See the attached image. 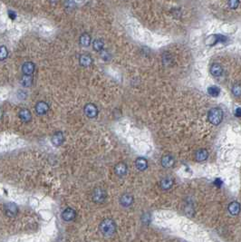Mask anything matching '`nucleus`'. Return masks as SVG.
Wrapping results in <instances>:
<instances>
[{
  "label": "nucleus",
  "mask_w": 241,
  "mask_h": 242,
  "mask_svg": "<svg viewBox=\"0 0 241 242\" xmlns=\"http://www.w3.org/2000/svg\"><path fill=\"white\" fill-rule=\"evenodd\" d=\"M100 231L105 237H112L116 231V225L111 219H103L100 224Z\"/></svg>",
  "instance_id": "1"
},
{
  "label": "nucleus",
  "mask_w": 241,
  "mask_h": 242,
  "mask_svg": "<svg viewBox=\"0 0 241 242\" xmlns=\"http://www.w3.org/2000/svg\"><path fill=\"white\" fill-rule=\"evenodd\" d=\"M208 119L210 124L214 125H218L223 119V112L219 108H213L208 113Z\"/></svg>",
  "instance_id": "2"
},
{
  "label": "nucleus",
  "mask_w": 241,
  "mask_h": 242,
  "mask_svg": "<svg viewBox=\"0 0 241 242\" xmlns=\"http://www.w3.org/2000/svg\"><path fill=\"white\" fill-rule=\"evenodd\" d=\"M107 197L106 191L101 189V188H97L93 190V201L95 203H102Z\"/></svg>",
  "instance_id": "3"
},
{
  "label": "nucleus",
  "mask_w": 241,
  "mask_h": 242,
  "mask_svg": "<svg viewBox=\"0 0 241 242\" xmlns=\"http://www.w3.org/2000/svg\"><path fill=\"white\" fill-rule=\"evenodd\" d=\"M84 111H85L86 116L88 118H91V119L95 118L98 115V108L95 104H93L92 102H89V103L85 104Z\"/></svg>",
  "instance_id": "4"
},
{
  "label": "nucleus",
  "mask_w": 241,
  "mask_h": 242,
  "mask_svg": "<svg viewBox=\"0 0 241 242\" xmlns=\"http://www.w3.org/2000/svg\"><path fill=\"white\" fill-rule=\"evenodd\" d=\"M5 211L8 217H16L18 213V207L15 203L9 202L5 205Z\"/></svg>",
  "instance_id": "5"
},
{
  "label": "nucleus",
  "mask_w": 241,
  "mask_h": 242,
  "mask_svg": "<svg viewBox=\"0 0 241 242\" xmlns=\"http://www.w3.org/2000/svg\"><path fill=\"white\" fill-rule=\"evenodd\" d=\"M76 218V211L73 208H66L62 212V219L64 221H72Z\"/></svg>",
  "instance_id": "6"
},
{
  "label": "nucleus",
  "mask_w": 241,
  "mask_h": 242,
  "mask_svg": "<svg viewBox=\"0 0 241 242\" xmlns=\"http://www.w3.org/2000/svg\"><path fill=\"white\" fill-rule=\"evenodd\" d=\"M49 111V105L46 102L40 101L36 104V112L39 115H44Z\"/></svg>",
  "instance_id": "7"
},
{
  "label": "nucleus",
  "mask_w": 241,
  "mask_h": 242,
  "mask_svg": "<svg viewBox=\"0 0 241 242\" xmlns=\"http://www.w3.org/2000/svg\"><path fill=\"white\" fill-rule=\"evenodd\" d=\"M127 171H128V167H127V165L124 162H119L114 167L115 174H116L117 176H119V177L125 176L126 173H127Z\"/></svg>",
  "instance_id": "8"
},
{
  "label": "nucleus",
  "mask_w": 241,
  "mask_h": 242,
  "mask_svg": "<svg viewBox=\"0 0 241 242\" xmlns=\"http://www.w3.org/2000/svg\"><path fill=\"white\" fill-rule=\"evenodd\" d=\"M35 63L33 62H25L22 65V72L24 75H32L35 72Z\"/></svg>",
  "instance_id": "9"
},
{
  "label": "nucleus",
  "mask_w": 241,
  "mask_h": 242,
  "mask_svg": "<svg viewBox=\"0 0 241 242\" xmlns=\"http://www.w3.org/2000/svg\"><path fill=\"white\" fill-rule=\"evenodd\" d=\"M64 141V135L62 132H56V133L52 136L51 141L55 146H60L62 145L63 142Z\"/></svg>",
  "instance_id": "10"
},
{
  "label": "nucleus",
  "mask_w": 241,
  "mask_h": 242,
  "mask_svg": "<svg viewBox=\"0 0 241 242\" xmlns=\"http://www.w3.org/2000/svg\"><path fill=\"white\" fill-rule=\"evenodd\" d=\"M79 63L82 66H85V67L90 66L93 63V58H92L91 55H88V54H83L79 57Z\"/></svg>",
  "instance_id": "11"
},
{
  "label": "nucleus",
  "mask_w": 241,
  "mask_h": 242,
  "mask_svg": "<svg viewBox=\"0 0 241 242\" xmlns=\"http://www.w3.org/2000/svg\"><path fill=\"white\" fill-rule=\"evenodd\" d=\"M120 203L123 207H130L133 203V197L131 194L125 193L120 198Z\"/></svg>",
  "instance_id": "12"
},
{
  "label": "nucleus",
  "mask_w": 241,
  "mask_h": 242,
  "mask_svg": "<svg viewBox=\"0 0 241 242\" xmlns=\"http://www.w3.org/2000/svg\"><path fill=\"white\" fill-rule=\"evenodd\" d=\"M209 157V152L207 150L205 149H200L196 151L195 153V159L196 161L198 162H203V161H206Z\"/></svg>",
  "instance_id": "13"
},
{
  "label": "nucleus",
  "mask_w": 241,
  "mask_h": 242,
  "mask_svg": "<svg viewBox=\"0 0 241 242\" xmlns=\"http://www.w3.org/2000/svg\"><path fill=\"white\" fill-rule=\"evenodd\" d=\"M226 40H227V38L223 36H210L206 39V43H207V45L212 46V45H215L218 42H225Z\"/></svg>",
  "instance_id": "14"
},
{
  "label": "nucleus",
  "mask_w": 241,
  "mask_h": 242,
  "mask_svg": "<svg viewBox=\"0 0 241 242\" xmlns=\"http://www.w3.org/2000/svg\"><path fill=\"white\" fill-rule=\"evenodd\" d=\"M19 118L24 123H28L32 119V113L29 110L22 109L19 112Z\"/></svg>",
  "instance_id": "15"
},
{
  "label": "nucleus",
  "mask_w": 241,
  "mask_h": 242,
  "mask_svg": "<svg viewBox=\"0 0 241 242\" xmlns=\"http://www.w3.org/2000/svg\"><path fill=\"white\" fill-rule=\"evenodd\" d=\"M222 72H223L222 66L219 63H213L210 67V73L215 77L220 76L222 74Z\"/></svg>",
  "instance_id": "16"
},
{
  "label": "nucleus",
  "mask_w": 241,
  "mask_h": 242,
  "mask_svg": "<svg viewBox=\"0 0 241 242\" xmlns=\"http://www.w3.org/2000/svg\"><path fill=\"white\" fill-rule=\"evenodd\" d=\"M91 41H92L91 36L88 33H84V34L81 35V36H80V44H81L82 47H89L90 44H91Z\"/></svg>",
  "instance_id": "17"
},
{
  "label": "nucleus",
  "mask_w": 241,
  "mask_h": 242,
  "mask_svg": "<svg viewBox=\"0 0 241 242\" xmlns=\"http://www.w3.org/2000/svg\"><path fill=\"white\" fill-rule=\"evenodd\" d=\"M174 162H175V161L171 155H166V156L162 157V164L164 168H171L174 165Z\"/></svg>",
  "instance_id": "18"
},
{
  "label": "nucleus",
  "mask_w": 241,
  "mask_h": 242,
  "mask_svg": "<svg viewBox=\"0 0 241 242\" xmlns=\"http://www.w3.org/2000/svg\"><path fill=\"white\" fill-rule=\"evenodd\" d=\"M135 166L139 171H144L148 167V162L144 158H138L135 162Z\"/></svg>",
  "instance_id": "19"
},
{
  "label": "nucleus",
  "mask_w": 241,
  "mask_h": 242,
  "mask_svg": "<svg viewBox=\"0 0 241 242\" xmlns=\"http://www.w3.org/2000/svg\"><path fill=\"white\" fill-rule=\"evenodd\" d=\"M228 211L232 215H238L240 211V204L237 201H233L228 205Z\"/></svg>",
  "instance_id": "20"
},
{
  "label": "nucleus",
  "mask_w": 241,
  "mask_h": 242,
  "mask_svg": "<svg viewBox=\"0 0 241 242\" xmlns=\"http://www.w3.org/2000/svg\"><path fill=\"white\" fill-rule=\"evenodd\" d=\"M172 184H173V180L171 179V177L163 178L161 181V187L162 188L163 190H169L172 186Z\"/></svg>",
  "instance_id": "21"
},
{
  "label": "nucleus",
  "mask_w": 241,
  "mask_h": 242,
  "mask_svg": "<svg viewBox=\"0 0 241 242\" xmlns=\"http://www.w3.org/2000/svg\"><path fill=\"white\" fill-rule=\"evenodd\" d=\"M103 47H104V43L102 40L96 39L93 41V48L96 52H101L103 50Z\"/></svg>",
  "instance_id": "22"
},
{
  "label": "nucleus",
  "mask_w": 241,
  "mask_h": 242,
  "mask_svg": "<svg viewBox=\"0 0 241 242\" xmlns=\"http://www.w3.org/2000/svg\"><path fill=\"white\" fill-rule=\"evenodd\" d=\"M33 84V77L31 75H23L21 78V85L25 87H30Z\"/></svg>",
  "instance_id": "23"
},
{
  "label": "nucleus",
  "mask_w": 241,
  "mask_h": 242,
  "mask_svg": "<svg viewBox=\"0 0 241 242\" xmlns=\"http://www.w3.org/2000/svg\"><path fill=\"white\" fill-rule=\"evenodd\" d=\"M208 93L211 96H214V97H217L219 93H220V90H219V88H218V86L216 85H212L209 87V89H208Z\"/></svg>",
  "instance_id": "24"
},
{
  "label": "nucleus",
  "mask_w": 241,
  "mask_h": 242,
  "mask_svg": "<svg viewBox=\"0 0 241 242\" xmlns=\"http://www.w3.org/2000/svg\"><path fill=\"white\" fill-rule=\"evenodd\" d=\"M8 55V48L5 47V46H1L0 47V61H3L5 60Z\"/></svg>",
  "instance_id": "25"
},
{
  "label": "nucleus",
  "mask_w": 241,
  "mask_h": 242,
  "mask_svg": "<svg viewBox=\"0 0 241 242\" xmlns=\"http://www.w3.org/2000/svg\"><path fill=\"white\" fill-rule=\"evenodd\" d=\"M232 92L233 94L236 95V96H239L241 95V85L239 84H237L233 86V89H232Z\"/></svg>",
  "instance_id": "26"
},
{
  "label": "nucleus",
  "mask_w": 241,
  "mask_h": 242,
  "mask_svg": "<svg viewBox=\"0 0 241 242\" xmlns=\"http://www.w3.org/2000/svg\"><path fill=\"white\" fill-rule=\"evenodd\" d=\"M227 5H228V7L230 8H237L238 6L239 5V2L238 1H229L227 3Z\"/></svg>",
  "instance_id": "27"
},
{
  "label": "nucleus",
  "mask_w": 241,
  "mask_h": 242,
  "mask_svg": "<svg viewBox=\"0 0 241 242\" xmlns=\"http://www.w3.org/2000/svg\"><path fill=\"white\" fill-rule=\"evenodd\" d=\"M101 56L102 57V59L107 60V59H109V53L106 50H102L101 52Z\"/></svg>",
  "instance_id": "28"
},
{
  "label": "nucleus",
  "mask_w": 241,
  "mask_h": 242,
  "mask_svg": "<svg viewBox=\"0 0 241 242\" xmlns=\"http://www.w3.org/2000/svg\"><path fill=\"white\" fill-rule=\"evenodd\" d=\"M235 115L237 117H241V108H237L235 111Z\"/></svg>",
  "instance_id": "29"
},
{
  "label": "nucleus",
  "mask_w": 241,
  "mask_h": 242,
  "mask_svg": "<svg viewBox=\"0 0 241 242\" xmlns=\"http://www.w3.org/2000/svg\"><path fill=\"white\" fill-rule=\"evenodd\" d=\"M9 16H10L12 19H14V18L16 17V14H15V13H13L12 11H9Z\"/></svg>",
  "instance_id": "30"
},
{
  "label": "nucleus",
  "mask_w": 241,
  "mask_h": 242,
  "mask_svg": "<svg viewBox=\"0 0 241 242\" xmlns=\"http://www.w3.org/2000/svg\"><path fill=\"white\" fill-rule=\"evenodd\" d=\"M2 116H3V111L0 109V119L2 118Z\"/></svg>",
  "instance_id": "31"
}]
</instances>
